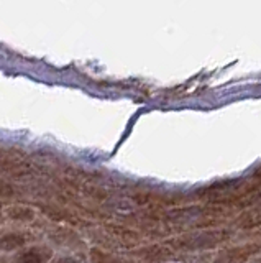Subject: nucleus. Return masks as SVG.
<instances>
[{
	"instance_id": "3",
	"label": "nucleus",
	"mask_w": 261,
	"mask_h": 263,
	"mask_svg": "<svg viewBox=\"0 0 261 263\" xmlns=\"http://www.w3.org/2000/svg\"><path fill=\"white\" fill-rule=\"evenodd\" d=\"M107 230L114 232L117 237H122V239H136L138 237V234L135 232V230L125 229V227H115V225H107Z\"/></svg>"
},
{
	"instance_id": "6",
	"label": "nucleus",
	"mask_w": 261,
	"mask_h": 263,
	"mask_svg": "<svg viewBox=\"0 0 261 263\" xmlns=\"http://www.w3.org/2000/svg\"><path fill=\"white\" fill-rule=\"evenodd\" d=\"M255 178L261 181V168H260V170H257V173H255Z\"/></svg>"
},
{
	"instance_id": "4",
	"label": "nucleus",
	"mask_w": 261,
	"mask_h": 263,
	"mask_svg": "<svg viewBox=\"0 0 261 263\" xmlns=\"http://www.w3.org/2000/svg\"><path fill=\"white\" fill-rule=\"evenodd\" d=\"M92 262L94 263H125V262L115 259V257H112V255H105L99 250L92 252Z\"/></svg>"
},
{
	"instance_id": "2",
	"label": "nucleus",
	"mask_w": 261,
	"mask_h": 263,
	"mask_svg": "<svg viewBox=\"0 0 261 263\" xmlns=\"http://www.w3.org/2000/svg\"><path fill=\"white\" fill-rule=\"evenodd\" d=\"M240 225H242L243 229L255 227V225H261V211H258V212H248L247 216H243Z\"/></svg>"
},
{
	"instance_id": "5",
	"label": "nucleus",
	"mask_w": 261,
	"mask_h": 263,
	"mask_svg": "<svg viewBox=\"0 0 261 263\" xmlns=\"http://www.w3.org/2000/svg\"><path fill=\"white\" fill-rule=\"evenodd\" d=\"M15 187L8 182H0V197H12L15 196Z\"/></svg>"
},
{
	"instance_id": "1",
	"label": "nucleus",
	"mask_w": 261,
	"mask_h": 263,
	"mask_svg": "<svg viewBox=\"0 0 261 263\" xmlns=\"http://www.w3.org/2000/svg\"><path fill=\"white\" fill-rule=\"evenodd\" d=\"M8 216L15 219V221H30V219H33V211L28 207H22V206H17V207H10L8 209Z\"/></svg>"
}]
</instances>
